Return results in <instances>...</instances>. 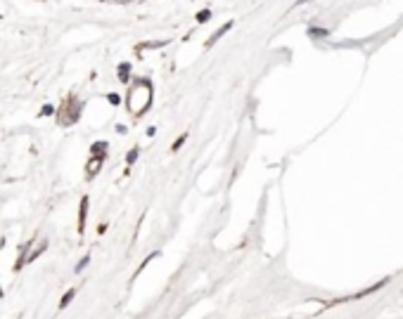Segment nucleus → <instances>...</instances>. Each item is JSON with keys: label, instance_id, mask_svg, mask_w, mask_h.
Returning <instances> with one entry per match:
<instances>
[{"label": "nucleus", "instance_id": "8", "mask_svg": "<svg viewBox=\"0 0 403 319\" xmlns=\"http://www.w3.org/2000/svg\"><path fill=\"white\" fill-rule=\"evenodd\" d=\"M211 19H214V10H211V7H202V10L195 14L197 26H204V24H209Z\"/></svg>", "mask_w": 403, "mask_h": 319}, {"label": "nucleus", "instance_id": "10", "mask_svg": "<svg viewBox=\"0 0 403 319\" xmlns=\"http://www.w3.org/2000/svg\"><path fill=\"white\" fill-rule=\"evenodd\" d=\"M76 293H78V288H76V286H74V288H66V291H64V296L59 298V310L69 308V305H71V300L76 298Z\"/></svg>", "mask_w": 403, "mask_h": 319}, {"label": "nucleus", "instance_id": "4", "mask_svg": "<svg viewBox=\"0 0 403 319\" xmlns=\"http://www.w3.org/2000/svg\"><path fill=\"white\" fill-rule=\"evenodd\" d=\"M102 166H105V156H90L86 163V180L88 182L95 180L100 175V170H102Z\"/></svg>", "mask_w": 403, "mask_h": 319}, {"label": "nucleus", "instance_id": "14", "mask_svg": "<svg viewBox=\"0 0 403 319\" xmlns=\"http://www.w3.org/2000/svg\"><path fill=\"white\" fill-rule=\"evenodd\" d=\"M90 258H93V255H90V253H86V255H83V258H81V260H78V265L74 267V272H76V274H78V272H83V270H86V267L90 265Z\"/></svg>", "mask_w": 403, "mask_h": 319}, {"label": "nucleus", "instance_id": "20", "mask_svg": "<svg viewBox=\"0 0 403 319\" xmlns=\"http://www.w3.org/2000/svg\"><path fill=\"white\" fill-rule=\"evenodd\" d=\"M98 2H109V0H98Z\"/></svg>", "mask_w": 403, "mask_h": 319}, {"label": "nucleus", "instance_id": "18", "mask_svg": "<svg viewBox=\"0 0 403 319\" xmlns=\"http://www.w3.org/2000/svg\"><path fill=\"white\" fill-rule=\"evenodd\" d=\"M107 227H109L107 223H102V225H100V227H98V234H105V232H107Z\"/></svg>", "mask_w": 403, "mask_h": 319}, {"label": "nucleus", "instance_id": "6", "mask_svg": "<svg viewBox=\"0 0 403 319\" xmlns=\"http://www.w3.org/2000/svg\"><path fill=\"white\" fill-rule=\"evenodd\" d=\"M88 211H90V196H81V203H78V234L86 232Z\"/></svg>", "mask_w": 403, "mask_h": 319}, {"label": "nucleus", "instance_id": "11", "mask_svg": "<svg viewBox=\"0 0 403 319\" xmlns=\"http://www.w3.org/2000/svg\"><path fill=\"white\" fill-rule=\"evenodd\" d=\"M105 99H107L109 106H121V104H123V97H121V92H116V90H109V92H105Z\"/></svg>", "mask_w": 403, "mask_h": 319}, {"label": "nucleus", "instance_id": "17", "mask_svg": "<svg viewBox=\"0 0 403 319\" xmlns=\"http://www.w3.org/2000/svg\"><path fill=\"white\" fill-rule=\"evenodd\" d=\"M145 135H147V137H154V135H157V126H147Z\"/></svg>", "mask_w": 403, "mask_h": 319}, {"label": "nucleus", "instance_id": "21", "mask_svg": "<svg viewBox=\"0 0 403 319\" xmlns=\"http://www.w3.org/2000/svg\"><path fill=\"white\" fill-rule=\"evenodd\" d=\"M0 298H2V286H0Z\"/></svg>", "mask_w": 403, "mask_h": 319}, {"label": "nucleus", "instance_id": "2", "mask_svg": "<svg viewBox=\"0 0 403 319\" xmlns=\"http://www.w3.org/2000/svg\"><path fill=\"white\" fill-rule=\"evenodd\" d=\"M81 111H83V102H81L76 95H69L64 102H62V104L57 106V111H55L57 126L71 128L74 123H78V118H81Z\"/></svg>", "mask_w": 403, "mask_h": 319}, {"label": "nucleus", "instance_id": "12", "mask_svg": "<svg viewBox=\"0 0 403 319\" xmlns=\"http://www.w3.org/2000/svg\"><path fill=\"white\" fill-rule=\"evenodd\" d=\"M138 159H140V149H138V147H131L128 151H126V168H131V166H133V163H135Z\"/></svg>", "mask_w": 403, "mask_h": 319}, {"label": "nucleus", "instance_id": "1", "mask_svg": "<svg viewBox=\"0 0 403 319\" xmlns=\"http://www.w3.org/2000/svg\"><path fill=\"white\" fill-rule=\"evenodd\" d=\"M154 104V83L147 76H133L128 83L126 97H123V106L133 118H142Z\"/></svg>", "mask_w": 403, "mask_h": 319}, {"label": "nucleus", "instance_id": "19", "mask_svg": "<svg viewBox=\"0 0 403 319\" xmlns=\"http://www.w3.org/2000/svg\"><path fill=\"white\" fill-rule=\"evenodd\" d=\"M112 2H116V5H131L133 0H112Z\"/></svg>", "mask_w": 403, "mask_h": 319}, {"label": "nucleus", "instance_id": "16", "mask_svg": "<svg viewBox=\"0 0 403 319\" xmlns=\"http://www.w3.org/2000/svg\"><path fill=\"white\" fill-rule=\"evenodd\" d=\"M114 133H116V135H128V126H126V123H116V126H114Z\"/></svg>", "mask_w": 403, "mask_h": 319}, {"label": "nucleus", "instance_id": "13", "mask_svg": "<svg viewBox=\"0 0 403 319\" xmlns=\"http://www.w3.org/2000/svg\"><path fill=\"white\" fill-rule=\"evenodd\" d=\"M55 111H57V106H55L53 102H45V104L41 106V111H38V116H41V118H50V116H55Z\"/></svg>", "mask_w": 403, "mask_h": 319}, {"label": "nucleus", "instance_id": "5", "mask_svg": "<svg viewBox=\"0 0 403 319\" xmlns=\"http://www.w3.org/2000/svg\"><path fill=\"white\" fill-rule=\"evenodd\" d=\"M133 62H128V59H123V62L116 64V81L123 85H128L133 81Z\"/></svg>", "mask_w": 403, "mask_h": 319}, {"label": "nucleus", "instance_id": "7", "mask_svg": "<svg viewBox=\"0 0 403 319\" xmlns=\"http://www.w3.org/2000/svg\"><path fill=\"white\" fill-rule=\"evenodd\" d=\"M107 154H109V142L107 139H98V142L90 144V156H105V159H107Z\"/></svg>", "mask_w": 403, "mask_h": 319}, {"label": "nucleus", "instance_id": "15", "mask_svg": "<svg viewBox=\"0 0 403 319\" xmlns=\"http://www.w3.org/2000/svg\"><path fill=\"white\" fill-rule=\"evenodd\" d=\"M187 137H190V135H187V133H183V135H180V137L171 144V151H173V154H175V151H180V149H183V144L187 142Z\"/></svg>", "mask_w": 403, "mask_h": 319}, {"label": "nucleus", "instance_id": "9", "mask_svg": "<svg viewBox=\"0 0 403 319\" xmlns=\"http://www.w3.org/2000/svg\"><path fill=\"white\" fill-rule=\"evenodd\" d=\"M384 284H389V276H384V279H382L380 284H372V286H368V288H363V291H360V293H356V296H353V300H360V298L370 296L372 291H380V288H382V286H384Z\"/></svg>", "mask_w": 403, "mask_h": 319}, {"label": "nucleus", "instance_id": "3", "mask_svg": "<svg viewBox=\"0 0 403 319\" xmlns=\"http://www.w3.org/2000/svg\"><path fill=\"white\" fill-rule=\"evenodd\" d=\"M232 26H235V21H232V19L223 21V24L218 26L216 31H214V33H211V36H209V38H207V41H204V50H209V47H214V45H216V43L221 41V38H223L226 33H230V29H232Z\"/></svg>", "mask_w": 403, "mask_h": 319}]
</instances>
